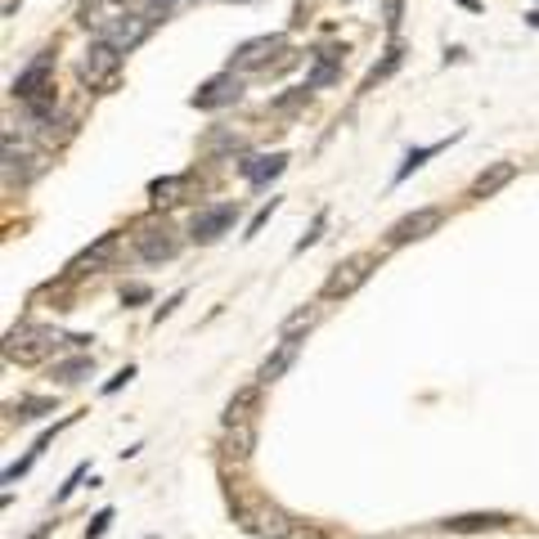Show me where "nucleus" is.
I'll return each instance as SVG.
<instances>
[{
  "label": "nucleus",
  "mask_w": 539,
  "mask_h": 539,
  "mask_svg": "<svg viewBox=\"0 0 539 539\" xmlns=\"http://www.w3.org/2000/svg\"><path fill=\"white\" fill-rule=\"evenodd\" d=\"M64 342L73 346V338H64V333H55V329H46V324H19V329H10V338H5V360L41 364V360H50Z\"/></svg>",
  "instance_id": "f257e3e1"
},
{
  "label": "nucleus",
  "mask_w": 539,
  "mask_h": 539,
  "mask_svg": "<svg viewBox=\"0 0 539 539\" xmlns=\"http://www.w3.org/2000/svg\"><path fill=\"white\" fill-rule=\"evenodd\" d=\"M234 521L261 539H293V517L279 508V503H270V499H243L234 508Z\"/></svg>",
  "instance_id": "f03ea898"
},
{
  "label": "nucleus",
  "mask_w": 539,
  "mask_h": 539,
  "mask_svg": "<svg viewBox=\"0 0 539 539\" xmlns=\"http://www.w3.org/2000/svg\"><path fill=\"white\" fill-rule=\"evenodd\" d=\"M77 73H81V81H86L90 90H113L117 77H122V50L99 37V41H90L86 55L77 59Z\"/></svg>",
  "instance_id": "7ed1b4c3"
},
{
  "label": "nucleus",
  "mask_w": 539,
  "mask_h": 539,
  "mask_svg": "<svg viewBox=\"0 0 539 539\" xmlns=\"http://www.w3.org/2000/svg\"><path fill=\"white\" fill-rule=\"evenodd\" d=\"M373 265H378V256H373V252H355V256H346V261L333 270V275H329L324 297H329V302H338V297L360 293V288L369 284V275H373Z\"/></svg>",
  "instance_id": "20e7f679"
},
{
  "label": "nucleus",
  "mask_w": 539,
  "mask_h": 539,
  "mask_svg": "<svg viewBox=\"0 0 539 539\" xmlns=\"http://www.w3.org/2000/svg\"><path fill=\"white\" fill-rule=\"evenodd\" d=\"M175 252H180V238H175V229H171V225L149 220V225H140V229H135V256H140V261L162 265V261H171Z\"/></svg>",
  "instance_id": "39448f33"
},
{
  "label": "nucleus",
  "mask_w": 539,
  "mask_h": 539,
  "mask_svg": "<svg viewBox=\"0 0 539 539\" xmlns=\"http://www.w3.org/2000/svg\"><path fill=\"white\" fill-rule=\"evenodd\" d=\"M234 216H238V202H211V207H202V211L193 216V225H189V238L207 247V243H216L220 234H229Z\"/></svg>",
  "instance_id": "423d86ee"
},
{
  "label": "nucleus",
  "mask_w": 539,
  "mask_h": 539,
  "mask_svg": "<svg viewBox=\"0 0 539 539\" xmlns=\"http://www.w3.org/2000/svg\"><path fill=\"white\" fill-rule=\"evenodd\" d=\"M50 77H55V55L46 50V55H37L19 77H14V95L23 99V104H32V99H41V95H50L55 86H50Z\"/></svg>",
  "instance_id": "0eeeda50"
},
{
  "label": "nucleus",
  "mask_w": 539,
  "mask_h": 539,
  "mask_svg": "<svg viewBox=\"0 0 539 539\" xmlns=\"http://www.w3.org/2000/svg\"><path fill=\"white\" fill-rule=\"evenodd\" d=\"M238 95H243V81H238L234 73H216L211 81H202V86H198V95H193L189 104H193V108H202V113H216V108L238 104Z\"/></svg>",
  "instance_id": "6e6552de"
},
{
  "label": "nucleus",
  "mask_w": 539,
  "mask_h": 539,
  "mask_svg": "<svg viewBox=\"0 0 539 539\" xmlns=\"http://www.w3.org/2000/svg\"><path fill=\"white\" fill-rule=\"evenodd\" d=\"M149 32H153V19H149V14H113V23H108L99 37H104V41H113L122 55H131V50H135Z\"/></svg>",
  "instance_id": "1a4fd4ad"
},
{
  "label": "nucleus",
  "mask_w": 539,
  "mask_h": 539,
  "mask_svg": "<svg viewBox=\"0 0 539 539\" xmlns=\"http://www.w3.org/2000/svg\"><path fill=\"white\" fill-rule=\"evenodd\" d=\"M284 50V37H252V41H243L238 50H234V59H229V73L238 68V73H256V68H270V59H275Z\"/></svg>",
  "instance_id": "9d476101"
},
{
  "label": "nucleus",
  "mask_w": 539,
  "mask_h": 539,
  "mask_svg": "<svg viewBox=\"0 0 539 539\" xmlns=\"http://www.w3.org/2000/svg\"><path fill=\"white\" fill-rule=\"evenodd\" d=\"M441 220H445V211H441V207H418V211H409L405 220H396V225H391L387 243H391V247H405V243H414V238H427Z\"/></svg>",
  "instance_id": "9b49d317"
},
{
  "label": "nucleus",
  "mask_w": 539,
  "mask_h": 539,
  "mask_svg": "<svg viewBox=\"0 0 539 539\" xmlns=\"http://www.w3.org/2000/svg\"><path fill=\"white\" fill-rule=\"evenodd\" d=\"M297 351H302V338H284V342L275 346V355H270V360L261 364L256 382H261V387H270V382H279V378L288 373V364L297 360Z\"/></svg>",
  "instance_id": "f8f14e48"
},
{
  "label": "nucleus",
  "mask_w": 539,
  "mask_h": 539,
  "mask_svg": "<svg viewBox=\"0 0 539 539\" xmlns=\"http://www.w3.org/2000/svg\"><path fill=\"white\" fill-rule=\"evenodd\" d=\"M284 167H288V153H270V158H243V162H238V175H243V180H252V184H265V180H275Z\"/></svg>",
  "instance_id": "ddd939ff"
},
{
  "label": "nucleus",
  "mask_w": 539,
  "mask_h": 539,
  "mask_svg": "<svg viewBox=\"0 0 539 539\" xmlns=\"http://www.w3.org/2000/svg\"><path fill=\"white\" fill-rule=\"evenodd\" d=\"M441 526H445V530H454V535H472V530H494V526H508V517H503V512H463V517H445Z\"/></svg>",
  "instance_id": "4468645a"
},
{
  "label": "nucleus",
  "mask_w": 539,
  "mask_h": 539,
  "mask_svg": "<svg viewBox=\"0 0 539 539\" xmlns=\"http://www.w3.org/2000/svg\"><path fill=\"white\" fill-rule=\"evenodd\" d=\"M512 175H517V167H512V162H494L490 171H481V175L472 180V198H490V193H499Z\"/></svg>",
  "instance_id": "2eb2a0df"
},
{
  "label": "nucleus",
  "mask_w": 539,
  "mask_h": 539,
  "mask_svg": "<svg viewBox=\"0 0 539 539\" xmlns=\"http://www.w3.org/2000/svg\"><path fill=\"white\" fill-rule=\"evenodd\" d=\"M113 256H117V234H99V243L86 247V252L73 261V270H99V265H108Z\"/></svg>",
  "instance_id": "dca6fc26"
},
{
  "label": "nucleus",
  "mask_w": 539,
  "mask_h": 539,
  "mask_svg": "<svg viewBox=\"0 0 539 539\" xmlns=\"http://www.w3.org/2000/svg\"><path fill=\"white\" fill-rule=\"evenodd\" d=\"M333 81H338V50H320V64H315V73L306 77V86L320 90V86H333Z\"/></svg>",
  "instance_id": "f3484780"
},
{
  "label": "nucleus",
  "mask_w": 539,
  "mask_h": 539,
  "mask_svg": "<svg viewBox=\"0 0 539 539\" xmlns=\"http://www.w3.org/2000/svg\"><path fill=\"white\" fill-rule=\"evenodd\" d=\"M180 193H184V175H167V180H153V184H149V198H153L158 207L180 202Z\"/></svg>",
  "instance_id": "a211bd4d"
},
{
  "label": "nucleus",
  "mask_w": 539,
  "mask_h": 539,
  "mask_svg": "<svg viewBox=\"0 0 539 539\" xmlns=\"http://www.w3.org/2000/svg\"><path fill=\"white\" fill-rule=\"evenodd\" d=\"M90 373H95V360H90V355H77V360L55 364V378H59L64 387H73V382H81V378H90Z\"/></svg>",
  "instance_id": "6ab92c4d"
},
{
  "label": "nucleus",
  "mask_w": 539,
  "mask_h": 539,
  "mask_svg": "<svg viewBox=\"0 0 539 539\" xmlns=\"http://www.w3.org/2000/svg\"><path fill=\"white\" fill-rule=\"evenodd\" d=\"M256 391L261 387H243L234 400H229V409H225V423L234 427V423H252V405H256Z\"/></svg>",
  "instance_id": "aec40b11"
},
{
  "label": "nucleus",
  "mask_w": 539,
  "mask_h": 539,
  "mask_svg": "<svg viewBox=\"0 0 539 539\" xmlns=\"http://www.w3.org/2000/svg\"><path fill=\"white\" fill-rule=\"evenodd\" d=\"M445 144H449V140H441V144H427V149H409V153H405V162H400V171H396V184H400V180H409V175H414V171H418V167H423L432 153H441Z\"/></svg>",
  "instance_id": "412c9836"
},
{
  "label": "nucleus",
  "mask_w": 539,
  "mask_h": 539,
  "mask_svg": "<svg viewBox=\"0 0 539 539\" xmlns=\"http://www.w3.org/2000/svg\"><path fill=\"white\" fill-rule=\"evenodd\" d=\"M400 59H405V50H400V46H391V50H387V59L369 68V77H364V90H373V86H378L382 77H391V73L400 68Z\"/></svg>",
  "instance_id": "4be33fe9"
},
{
  "label": "nucleus",
  "mask_w": 539,
  "mask_h": 539,
  "mask_svg": "<svg viewBox=\"0 0 539 539\" xmlns=\"http://www.w3.org/2000/svg\"><path fill=\"white\" fill-rule=\"evenodd\" d=\"M225 449H229L234 458H247V449H252V423H234V427H229Z\"/></svg>",
  "instance_id": "5701e85b"
},
{
  "label": "nucleus",
  "mask_w": 539,
  "mask_h": 539,
  "mask_svg": "<svg viewBox=\"0 0 539 539\" xmlns=\"http://www.w3.org/2000/svg\"><path fill=\"white\" fill-rule=\"evenodd\" d=\"M41 414H55V400H19V405H14V418H19V423L41 418Z\"/></svg>",
  "instance_id": "b1692460"
},
{
  "label": "nucleus",
  "mask_w": 539,
  "mask_h": 539,
  "mask_svg": "<svg viewBox=\"0 0 539 539\" xmlns=\"http://www.w3.org/2000/svg\"><path fill=\"white\" fill-rule=\"evenodd\" d=\"M234 149H243V135H234V131H216L207 140V153H234Z\"/></svg>",
  "instance_id": "393cba45"
},
{
  "label": "nucleus",
  "mask_w": 539,
  "mask_h": 539,
  "mask_svg": "<svg viewBox=\"0 0 539 539\" xmlns=\"http://www.w3.org/2000/svg\"><path fill=\"white\" fill-rule=\"evenodd\" d=\"M315 320H320V311H315V306H311V311H297V315H288V320H284V338H297V329H311Z\"/></svg>",
  "instance_id": "a878e982"
},
{
  "label": "nucleus",
  "mask_w": 539,
  "mask_h": 539,
  "mask_svg": "<svg viewBox=\"0 0 539 539\" xmlns=\"http://www.w3.org/2000/svg\"><path fill=\"white\" fill-rule=\"evenodd\" d=\"M275 207H279V198H270V202H265V207H261V211L252 216V225H247V234H243V238H256V234L265 229V220L275 216Z\"/></svg>",
  "instance_id": "bb28decb"
},
{
  "label": "nucleus",
  "mask_w": 539,
  "mask_h": 539,
  "mask_svg": "<svg viewBox=\"0 0 539 539\" xmlns=\"http://www.w3.org/2000/svg\"><path fill=\"white\" fill-rule=\"evenodd\" d=\"M306 95H311V86H293L284 99H275V108L279 113H288V108H297V104H306Z\"/></svg>",
  "instance_id": "cd10ccee"
},
{
  "label": "nucleus",
  "mask_w": 539,
  "mask_h": 539,
  "mask_svg": "<svg viewBox=\"0 0 539 539\" xmlns=\"http://www.w3.org/2000/svg\"><path fill=\"white\" fill-rule=\"evenodd\" d=\"M108 521H113V508H104L95 521H90V530H86V539H104V530H108Z\"/></svg>",
  "instance_id": "c85d7f7f"
},
{
  "label": "nucleus",
  "mask_w": 539,
  "mask_h": 539,
  "mask_svg": "<svg viewBox=\"0 0 539 539\" xmlns=\"http://www.w3.org/2000/svg\"><path fill=\"white\" fill-rule=\"evenodd\" d=\"M131 378H135V369H131V364H126V369H122V373H117V378H108V382H104V396H113V391H122V387H126V382H131Z\"/></svg>",
  "instance_id": "c756f323"
},
{
  "label": "nucleus",
  "mask_w": 539,
  "mask_h": 539,
  "mask_svg": "<svg viewBox=\"0 0 539 539\" xmlns=\"http://www.w3.org/2000/svg\"><path fill=\"white\" fill-rule=\"evenodd\" d=\"M324 220H329V216H324V211H320V216H315V225H311V234H306V238H302V243H297V252H306V247H311V243H315V238H320V229H324Z\"/></svg>",
  "instance_id": "7c9ffc66"
},
{
  "label": "nucleus",
  "mask_w": 539,
  "mask_h": 539,
  "mask_svg": "<svg viewBox=\"0 0 539 539\" xmlns=\"http://www.w3.org/2000/svg\"><path fill=\"white\" fill-rule=\"evenodd\" d=\"M180 302H184V293H175V297H171V302H167V306H158V315H153V320H158V324H162V320H167V315H171V311H175V306H180Z\"/></svg>",
  "instance_id": "2f4dec72"
},
{
  "label": "nucleus",
  "mask_w": 539,
  "mask_h": 539,
  "mask_svg": "<svg viewBox=\"0 0 539 539\" xmlns=\"http://www.w3.org/2000/svg\"><path fill=\"white\" fill-rule=\"evenodd\" d=\"M81 476H86V467H77V472H73V476H68V485H64V490H59V503H64V499H68V494H73V490H77V481H81Z\"/></svg>",
  "instance_id": "473e14b6"
},
{
  "label": "nucleus",
  "mask_w": 539,
  "mask_h": 539,
  "mask_svg": "<svg viewBox=\"0 0 539 539\" xmlns=\"http://www.w3.org/2000/svg\"><path fill=\"white\" fill-rule=\"evenodd\" d=\"M122 297H126V302H149V288H144V284H135V288H126Z\"/></svg>",
  "instance_id": "72a5a7b5"
},
{
  "label": "nucleus",
  "mask_w": 539,
  "mask_h": 539,
  "mask_svg": "<svg viewBox=\"0 0 539 539\" xmlns=\"http://www.w3.org/2000/svg\"><path fill=\"white\" fill-rule=\"evenodd\" d=\"M458 5H463V10H472V14H476V10H481V0H458Z\"/></svg>",
  "instance_id": "f704fd0d"
},
{
  "label": "nucleus",
  "mask_w": 539,
  "mask_h": 539,
  "mask_svg": "<svg viewBox=\"0 0 539 539\" xmlns=\"http://www.w3.org/2000/svg\"><path fill=\"white\" fill-rule=\"evenodd\" d=\"M46 535H50V526H41V530H32L28 539H46Z\"/></svg>",
  "instance_id": "c9c22d12"
},
{
  "label": "nucleus",
  "mask_w": 539,
  "mask_h": 539,
  "mask_svg": "<svg viewBox=\"0 0 539 539\" xmlns=\"http://www.w3.org/2000/svg\"><path fill=\"white\" fill-rule=\"evenodd\" d=\"M108 5H122V0H108Z\"/></svg>",
  "instance_id": "e433bc0d"
},
{
  "label": "nucleus",
  "mask_w": 539,
  "mask_h": 539,
  "mask_svg": "<svg viewBox=\"0 0 539 539\" xmlns=\"http://www.w3.org/2000/svg\"><path fill=\"white\" fill-rule=\"evenodd\" d=\"M238 5H243V0H238Z\"/></svg>",
  "instance_id": "4c0bfd02"
}]
</instances>
